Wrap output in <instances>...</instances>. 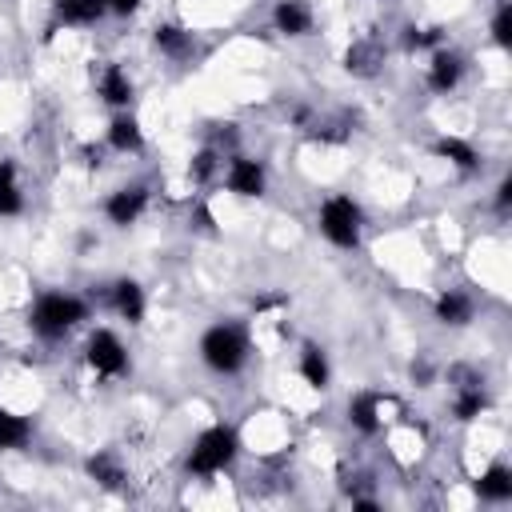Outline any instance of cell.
I'll use <instances>...</instances> for the list:
<instances>
[{
  "instance_id": "obj_1",
  "label": "cell",
  "mask_w": 512,
  "mask_h": 512,
  "mask_svg": "<svg viewBox=\"0 0 512 512\" xmlns=\"http://www.w3.org/2000/svg\"><path fill=\"white\" fill-rule=\"evenodd\" d=\"M88 320V300L76 292H40L28 308V328L40 340H64Z\"/></svg>"
},
{
  "instance_id": "obj_2",
  "label": "cell",
  "mask_w": 512,
  "mask_h": 512,
  "mask_svg": "<svg viewBox=\"0 0 512 512\" xmlns=\"http://www.w3.org/2000/svg\"><path fill=\"white\" fill-rule=\"evenodd\" d=\"M316 228L340 252L360 248V240H364V208H360V200H352L348 192L324 196L320 208H316Z\"/></svg>"
},
{
  "instance_id": "obj_3",
  "label": "cell",
  "mask_w": 512,
  "mask_h": 512,
  "mask_svg": "<svg viewBox=\"0 0 512 512\" xmlns=\"http://www.w3.org/2000/svg\"><path fill=\"white\" fill-rule=\"evenodd\" d=\"M236 456H240V436H236L228 424H208V428L192 440L184 468H188V476L212 480V476L228 472V468L236 464Z\"/></svg>"
},
{
  "instance_id": "obj_4",
  "label": "cell",
  "mask_w": 512,
  "mask_h": 512,
  "mask_svg": "<svg viewBox=\"0 0 512 512\" xmlns=\"http://www.w3.org/2000/svg\"><path fill=\"white\" fill-rule=\"evenodd\" d=\"M248 352H252V340L240 324L232 320H220L212 324L204 336H200V360L208 372L216 376H236L244 364H248Z\"/></svg>"
},
{
  "instance_id": "obj_5",
  "label": "cell",
  "mask_w": 512,
  "mask_h": 512,
  "mask_svg": "<svg viewBox=\"0 0 512 512\" xmlns=\"http://www.w3.org/2000/svg\"><path fill=\"white\" fill-rule=\"evenodd\" d=\"M84 364L100 376V380H116L128 372V344L112 332V328H92L84 340Z\"/></svg>"
},
{
  "instance_id": "obj_6",
  "label": "cell",
  "mask_w": 512,
  "mask_h": 512,
  "mask_svg": "<svg viewBox=\"0 0 512 512\" xmlns=\"http://www.w3.org/2000/svg\"><path fill=\"white\" fill-rule=\"evenodd\" d=\"M220 180L240 200H260L268 192V168H264V160H252V156H240V152L224 156Z\"/></svg>"
},
{
  "instance_id": "obj_7",
  "label": "cell",
  "mask_w": 512,
  "mask_h": 512,
  "mask_svg": "<svg viewBox=\"0 0 512 512\" xmlns=\"http://www.w3.org/2000/svg\"><path fill=\"white\" fill-rule=\"evenodd\" d=\"M464 72H468V60H464L456 48H444V44H440V48H432V56H428L424 84H428V92L448 96V92H456V88H460Z\"/></svg>"
},
{
  "instance_id": "obj_8",
  "label": "cell",
  "mask_w": 512,
  "mask_h": 512,
  "mask_svg": "<svg viewBox=\"0 0 512 512\" xmlns=\"http://www.w3.org/2000/svg\"><path fill=\"white\" fill-rule=\"evenodd\" d=\"M144 212H148V188H144V184H120V188H112L108 200H104V216H108V224H116V228H132Z\"/></svg>"
},
{
  "instance_id": "obj_9",
  "label": "cell",
  "mask_w": 512,
  "mask_h": 512,
  "mask_svg": "<svg viewBox=\"0 0 512 512\" xmlns=\"http://www.w3.org/2000/svg\"><path fill=\"white\" fill-rule=\"evenodd\" d=\"M92 84H96V96H100L108 108H116V112H124V108L132 104V96H136L128 68H120L116 60H104V64L92 72Z\"/></svg>"
},
{
  "instance_id": "obj_10",
  "label": "cell",
  "mask_w": 512,
  "mask_h": 512,
  "mask_svg": "<svg viewBox=\"0 0 512 512\" xmlns=\"http://www.w3.org/2000/svg\"><path fill=\"white\" fill-rule=\"evenodd\" d=\"M388 420H392V416H388V400H384L380 392H356V396L348 400V424H352L356 432L376 436Z\"/></svg>"
},
{
  "instance_id": "obj_11",
  "label": "cell",
  "mask_w": 512,
  "mask_h": 512,
  "mask_svg": "<svg viewBox=\"0 0 512 512\" xmlns=\"http://www.w3.org/2000/svg\"><path fill=\"white\" fill-rule=\"evenodd\" d=\"M108 308L124 320V324H140L148 316V296H144V284L140 280H128L120 276L112 288H108Z\"/></svg>"
},
{
  "instance_id": "obj_12",
  "label": "cell",
  "mask_w": 512,
  "mask_h": 512,
  "mask_svg": "<svg viewBox=\"0 0 512 512\" xmlns=\"http://www.w3.org/2000/svg\"><path fill=\"white\" fill-rule=\"evenodd\" d=\"M312 24H316V12H312L308 0H276V4H272V28H276L280 36L300 40V36L312 32Z\"/></svg>"
},
{
  "instance_id": "obj_13",
  "label": "cell",
  "mask_w": 512,
  "mask_h": 512,
  "mask_svg": "<svg viewBox=\"0 0 512 512\" xmlns=\"http://www.w3.org/2000/svg\"><path fill=\"white\" fill-rule=\"evenodd\" d=\"M104 144L116 152V156H136L140 148H144V128H140V120L124 108V112H116L112 120H108V128H104Z\"/></svg>"
},
{
  "instance_id": "obj_14",
  "label": "cell",
  "mask_w": 512,
  "mask_h": 512,
  "mask_svg": "<svg viewBox=\"0 0 512 512\" xmlns=\"http://www.w3.org/2000/svg\"><path fill=\"white\" fill-rule=\"evenodd\" d=\"M452 416L460 424H472L488 412V396H484V384L480 380H464V384H452V400H448Z\"/></svg>"
},
{
  "instance_id": "obj_15",
  "label": "cell",
  "mask_w": 512,
  "mask_h": 512,
  "mask_svg": "<svg viewBox=\"0 0 512 512\" xmlns=\"http://www.w3.org/2000/svg\"><path fill=\"white\" fill-rule=\"evenodd\" d=\"M152 44H156V52L168 56V60H188V56L196 52V36H192V28H184V24H156V28H152Z\"/></svg>"
},
{
  "instance_id": "obj_16",
  "label": "cell",
  "mask_w": 512,
  "mask_h": 512,
  "mask_svg": "<svg viewBox=\"0 0 512 512\" xmlns=\"http://www.w3.org/2000/svg\"><path fill=\"white\" fill-rule=\"evenodd\" d=\"M472 316H476V300H472L464 288H444V292L436 296V320H440V324L464 328V324H472Z\"/></svg>"
},
{
  "instance_id": "obj_17",
  "label": "cell",
  "mask_w": 512,
  "mask_h": 512,
  "mask_svg": "<svg viewBox=\"0 0 512 512\" xmlns=\"http://www.w3.org/2000/svg\"><path fill=\"white\" fill-rule=\"evenodd\" d=\"M476 496L488 500V504H504V500H512V468H508L504 460L488 464V468L476 476Z\"/></svg>"
},
{
  "instance_id": "obj_18",
  "label": "cell",
  "mask_w": 512,
  "mask_h": 512,
  "mask_svg": "<svg viewBox=\"0 0 512 512\" xmlns=\"http://www.w3.org/2000/svg\"><path fill=\"white\" fill-rule=\"evenodd\" d=\"M296 372H300V380H304L308 388H316V392H324V388L332 384V360H328V352L316 348V344H308V348L300 352Z\"/></svg>"
},
{
  "instance_id": "obj_19",
  "label": "cell",
  "mask_w": 512,
  "mask_h": 512,
  "mask_svg": "<svg viewBox=\"0 0 512 512\" xmlns=\"http://www.w3.org/2000/svg\"><path fill=\"white\" fill-rule=\"evenodd\" d=\"M384 64V48L376 40H352V48L344 52V68L352 76H376Z\"/></svg>"
},
{
  "instance_id": "obj_20",
  "label": "cell",
  "mask_w": 512,
  "mask_h": 512,
  "mask_svg": "<svg viewBox=\"0 0 512 512\" xmlns=\"http://www.w3.org/2000/svg\"><path fill=\"white\" fill-rule=\"evenodd\" d=\"M84 472H88L100 488H124V484H128V472H124V464H120L116 452H96V456H88V460H84Z\"/></svg>"
},
{
  "instance_id": "obj_21",
  "label": "cell",
  "mask_w": 512,
  "mask_h": 512,
  "mask_svg": "<svg viewBox=\"0 0 512 512\" xmlns=\"http://www.w3.org/2000/svg\"><path fill=\"white\" fill-rule=\"evenodd\" d=\"M52 8H56V20L68 24V28H88L100 16H108L104 12V0H56Z\"/></svg>"
},
{
  "instance_id": "obj_22",
  "label": "cell",
  "mask_w": 512,
  "mask_h": 512,
  "mask_svg": "<svg viewBox=\"0 0 512 512\" xmlns=\"http://www.w3.org/2000/svg\"><path fill=\"white\" fill-rule=\"evenodd\" d=\"M32 440V420L24 412L0 408V452H20Z\"/></svg>"
},
{
  "instance_id": "obj_23",
  "label": "cell",
  "mask_w": 512,
  "mask_h": 512,
  "mask_svg": "<svg viewBox=\"0 0 512 512\" xmlns=\"http://www.w3.org/2000/svg\"><path fill=\"white\" fill-rule=\"evenodd\" d=\"M436 156H444L452 168H460V172H476L480 168V152H476V144L472 140H464V136H440L436 140Z\"/></svg>"
},
{
  "instance_id": "obj_24",
  "label": "cell",
  "mask_w": 512,
  "mask_h": 512,
  "mask_svg": "<svg viewBox=\"0 0 512 512\" xmlns=\"http://www.w3.org/2000/svg\"><path fill=\"white\" fill-rule=\"evenodd\" d=\"M20 212H24L20 172L12 160H0V216H20Z\"/></svg>"
},
{
  "instance_id": "obj_25",
  "label": "cell",
  "mask_w": 512,
  "mask_h": 512,
  "mask_svg": "<svg viewBox=\"0 0 512 512\" xmlns=\"http://www.w3.org/2000/svg\"><path fill=\"white\" fill-rule=\"evenodd\" d=\"M488 28H492V40H496L500 48H508V44H512V8L500 4V8L492 12V24H488Z\"/></svg>"
},
{
  "instance_id": "obj_26",
  "label": "cell",
  "mask_w": 512,
  "mask_h": 512,
  "mask_svg": "<svg viewBox=\"0 0 512 512\" xmlns=\"http://www.w3.org/2000/svg\"><path fill=\"white\" fill-rule=\"evenodd\" d=\"M140 8V0H104V12L108 16H132Z\"/></svg>"
}]
</instances>
